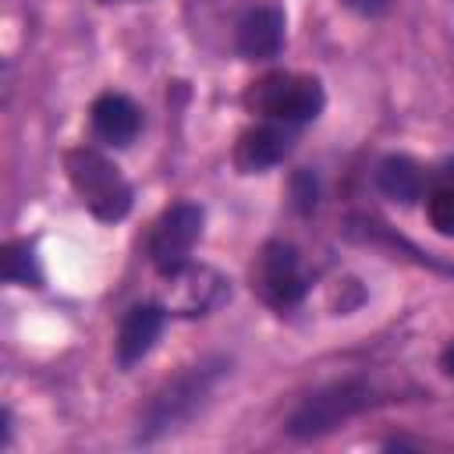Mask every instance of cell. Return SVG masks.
Returning <instances> with one entry per match:
<instances>
[{"label": "cell", "instance_id": "6da1fadb", "mask_svg": "<svg viewBox=\"0 0 454 454\" xmlns=\"http://www.w3.org/2000/svg\"><path fill=\"white\" fill-rule=\"evenodd\" d=\"M227 362L223 358H206L199 365H188L184 372H177L170 383H163L156 390V397L149 401L142 426H138V440H156L163 433H170L174 426H181L184 419L195 415V408L206 401V394L213 390V383L223 376Z\"/></svg>", "mask_w": 454, "mask_h": 454}, {"label": "cell", "instance_id": "7a4b0ae2", "mask_svg": "<svg viewBox=\"0 0 454 454\" xmlns=\"http://www.w3.org/2000/svg\"><path fill=\"white\" fill-rule=\"evenodd\" d=\"M67 177L92 216L114 223L131 209V184L121 177V170L96 149H71L64 156Z\"/></svg>", "mask_w": 454, "mask_h": 454}, {"label": "cell", "instance_id": "3957f363", "mask_svg": "<svg viewBox=\"0 0 454 454\" xmlns=\"http://www.w3.org/2000/svg\"><path fill=\"white\" fill-rule=\"evenodd\" d=\"M372 404V387L362 380H344V383H330L323 390H316L312 397H305L291 419H287V433L298 440H312L323 436L330 429H337L340 422H348L351 415H358L362 408Z\"/></svg>", "mask_w": 454, "mask_h": 454}, {"label": "cell", "instance_id": "277c9868", "mask_svg": "<svg viewBox=\"0 0 454 454\" xmlns=\"http://www.w3.org/2000/svg\"><path fill=\"white\" fill-rule=\"evenodd\" d=\"M245 103L280 124H305L323 110V85L309 74H266L248 92Z\"/></svg>", "mask_w": 454, "mask_h": 454}, {"label": "cell", "instance_id": "5b68a950", "mask_svg": "<svg viewBox=\"0 0 454 454\" xmlns=\"http://www.w3.org/2000/svg\"><path fill=\"white\" fill-rule=\"evenodd\" d=\"M305 287H309V280L301 273L298 252L284 241L262 245V252L255 255V266H252V291L273 309H291L301 301Z\"/></svg>", "mask_w": 454, "mask_h": 454}, {"label": "cell", "instance_id": "8992f818", "mask_svg": "<svg viewBox=\"0 0 454 454\" xmlns=\"http://www.w3.org/2000/svg\"><path fill=\"white\" fill-rule=\"evenodd\" d=\"M202 234V206L195 202H174L160 213L149 234V259L160 273H170L188 262L195 241Z\"/></svg>", "mask_w": 454, "mask_h": 454}, {"label": "cell", "instance_id": "52a82bcc", "mask_svg": "<svg viewBox=\"0 0 454 454\" xmlns=\"http://www.w3.org/2000/svg\"><path fill=\"white\" fill-rule=\"evenodd\" d=\"M163 277H167V305L174 312H181V316H202V312L216 309L231 294L227 280L209 266L184 262V266H177V270H170Z\"/></svg>", "mask_w": 454, "mask_h": 454}, {"label": "cell", "instance_id": "ba28073f", "mask_svg": "<svg viewBox=\"0 0 454 454\" xmlns=\"http://www.w3.org/2000/svg\"><path fill=\"white\" fill-rule=\"evenodd\" d=\"M291 128H294V124H280V121L248 128V131L238 138V149H234L238 170H241V174H259V170L280 163V160L291 153Z\"/></svg>", "mask_w": 454, "mask_h": 454}, {"label": "cell", "instance_id": "9c48e42d", "mask_svg": "<svg viewBox=\"0 0 454 454\" xmlns=\"http://www.w3.org/2000/svg\"><path fill=\"white\" fill-rule=\"evenodd\" d=\"M238 53L248 60H270L284 46V14L277 7H255L238 25Z\"/></svg>", "mask_w": 454, "mask_h": 454}, {"label": "cell", "instance_id": "30bf717a", "mask_svg": "<svg viewBox=\"0 0 454 454\" xmlns=\"http://www.w3.org/2000/svg\"><path fill=\"white\" fill-rule=\"evenodd\" d=\"M163 319H167L163 305H135L117 330V362L135 365L142 355H149V348L163 330Z\"/></svg>", "mask_w": 454, "mask_h": 454}, {"label": "cell", "instance_id": "8fae6325", "mask_svg": "<svg viewBox=\"0 0 454 454\" xmlns=\"http://www.w3.org/2000/svg\"><path fill=\"white\" fill-rule=\"evenodd\" d=\"M92 128L103 142L110 145H128L135 142L138 128H142V114L138 106L121 96V92H103L96 103H92Z\"/></svg>", "mask_w": 454, "mask_h": 454}, {"label": "cell", "instance_id": "7c38bea8", "mask_svg": "<svg viewBox=\"0 0 454 454\" xmlns=\"http://www.w3.org/2000/svg\"><path fill=\"white\" fill-rule=\"evenodd\" d=\"M376 184H380V192H383L387 199L408 206V202H415V199L422 195L426 174H422V167H419L411 156H387V160L380 163V170H376Z\"/></svg>", "mask_w": 454, "mask_h": 454}, {"label": "cell", "instance_id": "4fadbf2b", "mask_svg": "<svg viewBox=\"0 0 454 454\" xmlns=\"http://www.w3.org/2000/svg\"><path fill=\"white\" fill-rule=\"evenodd\" d=\"M426 213L440 234L454 238V160L436 170V181L426 195Z\"/></svg>", "mask_w": 454, "mask_h": 454}, {"label": "cell", "instance_id": "5bb4252c", "mask_svg": "<svg viewBox=\"0 0 454 454\" xmlns=\"http://www.w3.org/2000/svg\"><path fill=\"white\" fill-rule=\"evenodd\" d=\"M0 270H4V280L11 284H25V287H39L43 273L35 266V252L28 241H11L4 248V259H0Z\"/></svg>", "mask_w": 454, "mask_h": 454}, {"label": "cell", "instance_id": "9a60e30c", "mask_svg": "<svg viewBox=\"0 0 454 454\" xmlns=\"http://www.w3.org/2000/svg\"><path fill=\"white\" fill-rule=\"evenodd\" d=\"M294 199H298L301 209L316 206V181H312L309 174H298V177H294Z\"/></svg>", "mask_w": 454, "mask_h": 454}, {"label": "cell", "instance_id": "2e32d148", "mask_svg": "<svg viewBox=\"0 0 454 454\" xmlns=\"http://www.w3.org/2000/svg\"><path fill=\"white\" fill-rule=\"evenodd\" d=\"M348 11H355V14H362V18H376V14H383L387 11V4L390 0H340Z\"/></svg>", "mask_w": 454, "mask_h": 454}, {"label": "cell", "instance_id": "e0dca14e", "mask_svg": "<svg viewBox=\"0 0 454 454\" xmlns=\"http://www.w3.org/2000/svg\"><path fill=\"white\" fill-rule=\"evenodd\" d=\"M440 365H443V372H447V376H454V340L443 348V355H440Z\"/></svg>", "mask_w": 454, "mask_h": 454}]
</instances>
